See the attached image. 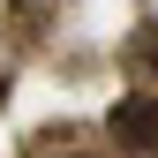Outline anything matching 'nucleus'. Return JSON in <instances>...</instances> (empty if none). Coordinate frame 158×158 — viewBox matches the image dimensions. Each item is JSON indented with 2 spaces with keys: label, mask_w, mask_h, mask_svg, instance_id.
Wrapping results in <instances>:
<instances>
[{
  "label": "nucleus",
  "mask_w": 158,
  "mask_h": 158,
  "mask_svg": "<svg viewBox=\"0 0 158 158\" xmlns=\"http://www.w3.org/2000/svg\"><path fill=\"white\" fill-rule=\"evenodd\" d=\"M113 135H121L128 151H151L158 143V98H128V106L113 113Z\"/></svg>",
  "instance_id": "f257e3e1"
}]
</instances>
